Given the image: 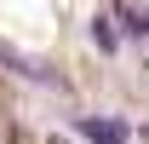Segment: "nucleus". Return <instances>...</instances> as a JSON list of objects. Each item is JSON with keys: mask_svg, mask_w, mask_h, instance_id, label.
<instances>
[{"mask_svg": "<svg viewBox=\"0 0 149 144\" xmlns=\"http://www.w3.org/2000/svg\"><path fill=\"white\" fill-rule=\"evenodd\" d=\"M0 69H12V75H23V81H35V87H46V92H57V87H63L52 64H40V58L17 52V46H6V40H0Z\"/></svg>", "mask_w": 149, "mask_h": 144, "instance_id": "f257e3e1", "label": "nucleus"}, {"mask_svg": "<svg viewBox=\"0 0 149 144\" xmlns=\"http://www.w3.org/2000/svg\"><path fill=\"white\" fill-rule=\"evenodd\" d=\"M109 18H115V29H120V40L149 46V6H143V0H115Z\"/></svg>", "mask_w": 149, "mask_h": 144, "instance_id": "f03ea898", "label": "nucleus"}, {"mask_svg": "<svg viewBox=\"0 0 149 144\" xmlns=\"http://www.w3.org/2000/svg\"><path fill=\"white\" fill-rule=\"evenodd\" d=\"M74 133H80L86 144H132V127L120 121V115H80Z\"/></svg>", "mask_w": 149, "mask_h": 144, "instance_id": "7ed1b4c3", "label": "nucleus"}, {"mask_svg": "<svg viewBox=\"0 0 149 144\" xmlns=\"http://www.w3.org/2000/svg\"><path fill=\"white\" fill-rule=\"evenodd\" d=\"M92 46H97L103 58H120V46H126V40H120V29H115V18H109V12H97V18H92Z\"/></svg>", "mask_w": 149, "mask_h": 144, "instance_id": "20e7f679", "label": "nucleus"}, {"mask_svg": "<svg viewBox=\"0 0 149 144\" xmlns=\"http://www.w3.org/2000/svg\"><path fill=\"white\" fill-rule=\"evenodd\" d=\"M143 144H149V121H143Z\"/></svg>", "mask_w": 149, "mask_h": 144, "instance_id": "39448f33", "label": "nucleus"}]
</instances>
